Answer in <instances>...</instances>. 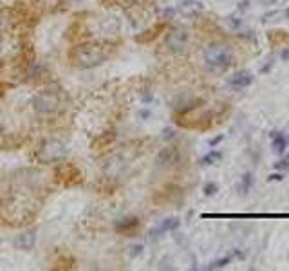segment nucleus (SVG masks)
Instances as JSON below:
<instances>
[{
	"label": "nucleus",
	"mask_w": 289,
	"mask_h": 271,
	"mask_svg": "<svg viewBox=\"0 0 289 271\" xmlns=\"http://www.w3.org/2000/svg\"><path fill=\"white\" fill-rule=\"evenodd\" d=\"M114 51L109 42H87L70 51V62L78 69H92L109 60Z\"/></svg>",
	"instance_id": "obj_1"
},
{
	"label": "nucleus",
	"mask_w": 289,
	"mask_h": 271,
	"mask_svg": "<svg viewBox=\"0 0 289 271\" xmlns=\"http://www.w3.org/2000/svg\"><path fill=\"white\" fill-rule=\"evenodd\" d=\"M233 63V51L228 44L211 42L204 49V65L213 73H224Z\"/></svg>",
	"instance_id": "obj_2"
},
{
	"label": "nucleus",
	"mask_w": 289,
	"mask_h": 271,
	"mask_svg": "<svg viewBox=\"0 0 289 271\" xmlns=\"http://www.w3.org/2000/svg\"><path fill=\"white\" fill-rule=\"evenodd\" d=\"M67 154H69V148H67L62 141L47 140L37 148L34 157H37L38 163L47 164V163H60V161L65 159Z\"/></svg>",
	"instance_id": "obj_3"
},
{
	"label": "nucleus",
	"mask_w": 289,
	"mask_h": 271,
	"mask_svg": "<svg viewBox=\"0 0 289 271\" xmlns=\"http://www.w3.org/2000/svg\"><path fill=\"white\" fill-rule=\"evenodd\" d=\"M33 109L38 114H53L60 109L62 105V96H60V89L53 87V89H46L33 96L31 99Z\"/></svg>",
	"instance_id": "obj_4"
},
{
	"label": "nucleus",
	"mask_w": 289,
	"mask_h": 271,
	"mask_svg": "<svg viewBox=\"0 0 289 271\" xmlns=\"http://www.w3.org/2000/svg\"><path fill=\"white\" fill-rule=\"evenodd\" d=\"M188 40H190V35L185 27H173L166 33L165 45L172 53H183L186 49V45H188Z\"/></svg>",
	"instance_id": "obj_5"
},
{
	"label": "nucleus",
	"mask_w": 289,
	"mask_h": 271,
	"mask_svg": "<svg viewBox=\"0 0 289 271\" xmlns=\"http://www.w3.org/2000/svg\"><path fill=\"white\" fill-rule=\"evenodd\" d=\"M253 80H255V76H253L249 71H239V73L231 74L230 78L226 80V83L233 90H240V89H246V87L251 85Z\"/></svg>",
	"instance_id": "obj_6"
},
{
	"label": "nucleus",
	"mask_w": 289,
	"mask_h": 271,
	"mask_svg": "<svg viewBox=\"0 0 289 271\" xmlns=\"http://www.w3.org/2000/svg\"><path fill=\"white\" fill-rule=\"evenodd\" d=\"M199 105H201V99L199 98H194L190 94H181L173 101V111L179 112V114H186V112L197 109Z\"/></svg>",
	"instance_id": "obj_7"
},
{
	"label": "nucleus",
	"mask_w": 289,
	"mask_h": 271,
	"mask_svg": "<svg viewBox=\"0 0 289 271\" xmlns=\"http://www.w3.org/2000/svg\"><path fill=\"white\" fill-rule=\"evenodd\" d=\"M179 226H181V221H179L177 217H168V219H165L159 226L152 228V230L149 231V237L157 239V237H161L163 233H166V231H175Z\"/></svg>",
	"instance_id": "obj_8"
},
{
	"label": "nucleus",
	"mask_w": 289,
	"mask_h": 271,
	"mask_svg": "<svg viewBox=\"0 0 289 271\" xmlns=\"http://www.w3.org/2000/svg\"><path fill=\"white\" fill-rule=\"evenodd\" d=\"M202 9H204V4L199 2V0H183L177 11L183 13L185 17H197L202 13Z\"/></svg>",
	"instance_id": "obj_9"
},
{
	"label": "nucleus",
	"mask_w": 289,
	"mask_h": 271,
	"mask_svg": "<svg viewBox=\"0 0 289 271\" xmlns=\"http://www.w3.org/2000/svg\"><path fill=\"white\" fill-rule=\"evenodd\" d=\"M179 159H181V154H179V150L175 147L163 148L159 157H157V161L161 164H165V166H173V164L179 163Z\"/></svg>",
	"instance_id": "obj_10"
},
{
	"label": "nucleus",
	"mask_w": 289,
	"mask_h": 271,
	"mask_svg": "<svg viewBox=\"0 0 289 271\" xmlns=\"http://www.w3.org/2000/svg\"><path fill=\"white\" fill-rule=\"evenodd\" d=\"M269 138H271L273 152L278 154V156H284L285 148H287V140H285V136L280 134L278 130H273V132H269Z\"/></svg>",
	"instance_id": "obj_11"
},
{
	"label": "nucleus",
	"mask_w": 289,
	"mask_h": 271,
	"mask_svg": "<svg viewBox=\"0 0 289 271\" xmlns=\"http://www.w3.org/2000/svg\"><path fill=\"white\" fill-rule=\"evenodd\" d=\"M34 243H37V235H34V231H24L22 235H18L17 239V246L20 248V250L24 251H29L31 248L34 246Z\"/></svg>",
	"instance_id": "obj_12"
},
{
	"label": "nucleus",
	"mask_w": 289,
	"mask_h": 271,
	"mask_svg": "<svg viewBox=\"0 0 289 271\" xmlns=\"http://www.w3.org/2000/svg\"><path fill=\"white\" fill-rule=\"evenodd\" d=\"M139 226V219L137 217H125V219H120V221L114 222V228L118 231H128V230H134V228H137Z\"/></svg>",
	"instance_id": "obj_13"
},
{
	"label": "nucleus",
	"mask_w": 289,
	"mask_h": 271,
	"mask_svg": "<svg viewBox=\"0 0 289 271\" xmlns=\"http://www.w3.org/2000/svg\"><path fill=\"white\" fill-rule=\"evenodd\" d=\"M221 159H223V152H221V150H217V148H211L210 152L204 154V156L201 157L199 164H201V166H210V164L219 163Z\"/></svg>",
	"instance_id": "obj_14"
},
{
	"label": "nucleus",
	"mask_w": 289,
	"mask_h": 271,
	"mask_svg": "<svg viewBox=\"0 0 289 271\" xmlns=\"http://www.w3.org/2000/svg\"><path fill=\"white\" fill-rule=\"evenodd\" d=\"M123 166H125V163H123L121 157H112V159L107 163V166H105V172H107L109 176L116 177L121 170H123Z\"/></svg>",
	"instance_id": "obj_15"
},
{
	"label": "nucleus",
	"mask_w": 289,
	"mask_h": 271,
	"mask_svg": "<svg viewBox=\"0 0 289 271\" xmlns=\"http://www.w3.org/2000/svg\"><path fill=\"white\" fill-rule=\"evenodd\" d=\"M253 183H255V177H253L251 172H246L242 174V177H240V183H239V192L242 193V195H248L249 190H251Z\"/></svg>",
	"instance_id": "obj_16"
},
{
	"label": "nucleus",
	"mask_w": 289,
	"mask_h": 271,
	"mask_svg": "<svg viewBox=\"0 0 289 271\" xmlns=\"http://www.w3.org/2000/svg\"><path fill=\"white\" fill-rule=\"evenodd\" d=\"M224 24L228 25L230 29H240L244 24V20L240 17H237V15H228V17H224Z\"/></svg>",
	"instance_id": "obj_17"
},
{
	"label": "nucleus",
	"mask_w": 289,
	"mask_h": 271,
	"mask_svg": "<svg viewBox=\"0 0 289 271\" xmlns=\"http://www.w3.org/2000/svg\"><path fill=\"white\" fill-rule=\"evenodd\" d=\"M231 255H228V257H223V259H219V260H215V262H211L210 266L206 267V269H223V267H226L228 264L231 262Z\"/></svg>",
	"instance_id": "obj_18"
},
{
	"label": "nucleus",
	"mask_w": 289,
	"mask_h": 271,
	"mask_svg": "<svg viewBox=\"0 0 289 271\" xmlns=\"http://www.w3.org/2000/svg\"><path fill=\"white\" fill-rule=\"evenodd\" d=\"M217 192H219V185L213 183V181H208L206 185L202 186V193H204L206 197H211V195H215Z\"/></svg>",
	"instance_id": "obj_19"
},
{
	"label": "nucleus",
	"mask_w": 289,
	"mask_h": 271,
	"mask_svg": "<svg viewBox=\"0 0 289 271\" xmlns=\"http://www.w3.org/2000/svg\"><path fill=\"white\" fill-rule=\"evenodd\" d=\"M143 253V244H134V246L128 248V255L132 257V259H136V257H139V255Z\"/></svg>",
	"instance_id": "obj_20"
},
{
	"label": "nucleus",
	"mask_w": 289,
	"mask_h": 271,
	"mask_svg": "<svg viewBox=\"0 0 289 271\" xmlns=\"http://www.w3.org/2000/svg\"><path fill=\"white\" fill-rule=\"evenodd\" d=\"M273 166H275V170H278V172H284V170L289 168V157H284V159L277 161Z\"/></svg>",
	"instance_id": "obj_21"
},
{
	"label": "nucleus",
	"mask_w": 289,
	"mask_h": 271,
	"mask_svg": "<svg viewBox=\"0 0 289 271\" xmlns=\"http://www.w3.org/2000/svg\"><path fill=\"white\" fill-rule=\"evenodd\" d=\"M8 24H9V17H8V13L0 11V33H2V31H4V29L8 27Z\"/></svg>",
	"instance_id": "obj_22"
},
{
	"label": "nucleus",
	"mask_w": 289,
	"mask_h": 271,
	"mask_svg": "<svg viewBox=\"0 0 289 271\" xmlns=\"http://www.w3.org/2000/svg\"><path fill=\"white\" fill-rule=\"evenodd\" d=\"M278 181H284V172H275L268 176V183H278Z\"/></svg>",
	"instance_id": "obj_23"
},
{
	"label": "nucleus",
	"mask_w": 289,
	"mask_h": 271,
	"mask_svg": "<svg viewBox=\"0 0 289 271\" xmlns=\"http://www.w3.org/2000/svg\"><path fill=\"white\" fill-rule=\"evenodd\" d=\"M223 141H224V134H219V136H215V138H211V140L208 141V145H210L211 148H215L219 143H223Z\"/></svg>",
	"instance_id": "obj_24"
},
{
	"label": "nucleus",
	"mask_w": 289,
	"mask_h": 271,
	"mask_svg": "<svg viewBox=\"0 0 289 271\" xmlns=\"http://www.w3.org/2000/svg\"><path fill=\"white\" fill-rule=\"evenodd\" d=\"M173 138H175L173 128H165V130H163V140L165 141H170V140H173Z\"/></svg>",
	"instance_id": "obj_25"
},
{
	"label": "nucleus",
	"mask_w": 289,
	"mask_h": 271,
	"mask_svg": "<svg viewBox=\"0 0 289 271\" xmlns=\"http://www.w3.org/2000/svg\"><path fill=\"white\" fill-rule=\"evenodd\" d=\"M273 63H275V58H269V60H268V63H266V65L262 67V69H260V73H262V74H268L269 71L273 69Z\"/></svg>",
	"instance_id": "obj_26"
},
{
	"label": "nucleus",
	"mask_w": 289,
	"mask_h": 271,
	"mask_svg": "<svg viewBox=\"0 0 289 271\" xmlns=\"http://www.w3.org/2000/svg\"><path fill=\"white\" fill-rule=\"evenodd\" d=\"M248 8H249V0H242V2H239V11H246Z\"/></svg>",
	"instance_id": "obj_27"
},
{
	"label": "nucleus",
	"mask_w": 289,
	"mask_h": 271,
	"mask_svg": "<svg viewBox=\"0 0 289 271\" xmlns=\"http://www.w3.org/2000/svg\"><path fill=\"white\" fill-rule=\"evenodd\" d=\"M280 58L284 60V62H287V60H289V47H284V49H282Z\"/></svg>",
	"instance_id": "obj_28"
},
{
	"label": "nucleus",
	"mask_w": 289,
	"mask_h": 271,
	"mask_svg": "<svg viewBox=\"0 0 289 271\" xmlns=\"http://www.w3.org/2000/svg\"><path fill=\"white\" fill-rule=\"evenodd\" d=\"M271 4H275V6H284V4H287V0H269Z\"/></svg>",
	"instance_id": "obj_29"
},
{
	"label": "nucleus",
	"mask_w": 289,
	"mask_h": 271,
	"mask_svg": "<svg viewBox=\"0 0 289 271\" xmlns=\"http://www.w3.org/2000/svg\"><path fill=\"white\" fill-rule=\"evenodd\" d=\"M173 13H175L173 9H166V11H165V18H168V20H170V18L173 17Z\"/></svg>",
	"instance_id": "obj_30"
},
{
	"label": "nucleus",
	"mask_w": 289,
	"mask_h": 271,
	"mask_svg": "<svg viewBox=\"0 0 289 271\" xmlns=\"http://www.w3.org/2000/svg\"><path fill=\"white\" fill-rule=\"evenodd\" d=\"M233 255H235L237 259H244V257H246V255H244L242 251H239V250H235V251H233Z\"/></svg>",
	"instance_id": "obj_31"
},
{
	"label": "nucleus",
	"mask_w": 289,
	"mask_h": 271,
	"mask_svg": "<svg viewBox=\"0 0 289 271\" xmlns=\"http://www.w3.org/2000/svg\"><path fill=\"white\" fill-rule=\"evenodd\" d=\"M139 116H141V118H143V119L150 118V111H141V112H139Z\"/></svg>",
	"instance_id": "obj_32"
},
{
	"label": "nucleus",
	"mask_w": 289,
	"mask_h": 271,
	"mask_svg": "<svg viewBox=\"0 0 289 271\" xmlns=\"http://www.w3.org/2000/svg\"><path fill=\"white\" fill-rule=\"evenodd\" d=\"M285 18H289V8L285 9Z\"/></svg>",
	"instance_id": "obj_33"
},
{
	"label": "nucleus",
	"mask_w": 289,
	"mask_h": 271,
	"mask_svg": "<svg viewBox=\"0 0 289 271\" xmlns=\"http://www.w3.org/2000/svg\"><path fill=\"white\" fill-rule=\"evenodd\" d=\"M287 147H289V141H287Z\"/></svg>",
	"instance_id": "obj_34"
}]
</instances>
